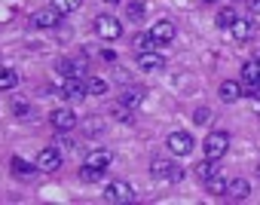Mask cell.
Here are the masks:
<instances>
[{"instance_id": "37", "label": "cell", "mask_w": 260, "mask_h": 205, "mask_svg": "<svg viewBox=\"0 0 260 205\" xmlns=\"http://www.w3.org/2000/svg\"><path fill=\"white\" fill-rule=\"evenodd\" d=\"M257 61H260V58H257Z\"/></svg>"}, {"instance_id": "29", "label": "cell", "mask_w": 260, "mask_h": 205, "mask_svg": "<svg viewBox=\"0 0 260 205\" xmlns=\"http://www.w3.org/2000/svg\"><path fill=\"white\" fill-rule=\"evenodd\" d=\"M58 71H61L64 77H77V71H74V64H71V61H58Z\"/></svg>"}, {"instance_id": "10", "label": "cell", "mask_w": 260, "mask_h": 205, "mask_svg": "<svg viewBox=\"0 0 260 205\" xmlns=\"http://www.w3.org/2000/svg\"><path fill=\"white\" fill-rule=\"evenodd\" d=\"M138 64H141V71H162L166 67V58L150 49V52H138Z\"/></svg>"}, {"instance_id": "36", "label": "cell", "mask_w": 260, "mask_h": 205, "mask_svg": "<svg viewBox=\"0 0 260 205\" xmlns=\"http://www.w3.org/2000/svg\"><path fill=\"white\" fill-rule=\"evenodd\" d=\"M257 117H260V108H257Z\"/></svg>"}, {"instance_id": "17", "label": "cell", "mask_w": 260, "mask_h": 205, "mask_svg": "<svg viewBox=\"0 0 260 205\" xmlns=\"http://www.w3.org/2000/svg\"><path fill=\"white\" fill-rule=\"evenodd\" d=\"M242 83H260V61L242 64Z\"/></svg>"}, {"instance_id": "26", "label": "cell", "mask_w": 260, "mask_h": 205, "mask_svg": "<svg viewBox=\"0 0 260 205\" xmlns=\"http://www.w3.org/2000/svg\"><path fill=\"white\" fill-rule=\"evenodd\" d=\"M113 117H116L119 123H132V111H128V105H122V101L113 108Z\"/></svg>"}, {"instance_id": "27", "label": "cell", "mask_w": 260, "mask_h": 205, "mask_svg": "<svg viewBox=\"0 0 260 205\" xmlns=\"http://www.w3.org/2000/svg\"><path fill=\"white\" fill-rule=\"evenodd\" d=\"M122 105H128V108H135L138 105V101H141V92H132V89H128V92H122Z\"/></svg>"}, {"instance_id": "18", "label": "cell", "mask_w": 260, "mask_h": 205, "mask_svg": "<svg viewBox=\"0 0 260 205\" xmlns=\"http://www.w3.org/2000/svg\"><path fill=\"white\" fill-rule=\"evenodd\" d=\"M196 175H199L202 181L214 178V175H217V159H205V162H199V165H196Z\"/></svg>"}, {"instance_id": "14", "label": "cell", "mask_w": 260, "mask_h": 205, "mask_svg": "<svg viewBox=\"0 0 260 205\" xmlns=\"http://www.w3.org/2000/svg\"><path fill=\"white\" fill-rule=\"evenodd\" d=\"M248 193H251V184L245 178H236V181L226 184V196H233V199H245Z\"/></svg>"}, {"instance_id": "32", "label": "cell", "mask_w": 260, "mask_h": 205, "mask_svg": "<svg viewBox=\"0 0 260 205\" xmlns=\"http://www.w3.org/2000/svg\"><path fill=\"white\" fill-rule=\"evenodd\" d=\"M248 10H251L254 16H260V0H248Z\"/></svg>"}, {"instance_id": "3", "label": "cell", "mask_w": 260, "mask_h": 205, "mask_svg": "<svg viewBox=\"0 0 260 205\" xmlns=\"http://www.w3.org/2000/svg\"><path fill=\"white\" fill-rule=\"evenodd\" d=\"M193 144H196V141H193L190 132H172V135H169V150H172L175 156H187V153L193 150Z\"/></svg>"}, {"instance_id": "9", "label": "cell", "mask_w": 260, "mask_h": 205, "mask_svg": "<svg viewBox=\"0 0 260 205\" xmlns=\"http://www.w3.org/2000/svg\"><path fill=\"white\" fill-rule=\"evenodd\" d=\"M150 34H153L156 46H166V43H172V40H175V25H172V22H156Z\"/></svg>"}, {"instance_id": "35", "label": "cell", "mask_w": 260, "mask_h": 205, "mask_svg": "<svg viewBox=\"0 0 260 205\" xmlns=\"http://www.w3.org/2000/svg\"><path fill=\"white\" fill-rule=\"evenodd\" d=\"M205 4H217V0H205Z\"/></svg>"}, {"instance_id": "7", "label": "cell", "mask_w": 260, "mask_h": 205, "mask_svg": "<svg viewBox=\"0 0 260 205\" xmlns=\"http://www.w3.org/2000/svg\"><path fill=\"white\" fill-rule=\"evenodd\" d=\"M37 168H43V172H55V168H61V153H58L55 147L40 150V156H37Z\"/></svg>"}, {"instance_id": "33", "label": "cell", "mask_w": 260, "mask_h": 205, "mask_svg": "<svg viewBox=\"0 0 260 205\" xmlns=\"http://www.w3.org/2000/svg\"><path fill=\"white\" fill-rule=\"evenodd\" d=\"M13 111H16V114H28V105H25V101H16Z\"/></svg>"}, {"instance_id": "21", "label": "cell", "mask_w": 260, "mask_h": 205, "mask_svg": "<svg viewBox=\"0 0 260 205\" xmlns=\"http://www.w3.org/2000/svg\"><path fill=\"white\" fill-rule=\"evenodd\" d=\"M205 184H208V193H211V196H223V193H226V181H223L220 175H214V178H208Z\"/></svg>"}, {"instance_id": "2", "label": "cell", "mask_w": 260, "mask_h": 205, "mask_svg": "<svg viewBox=\"0 0 260 205\" xmlns=\"http://www.w3.org/2000/svg\"><path fill=\"white\" fill-rule=\"evenodd\" d=\"M95 34L104 37V40H116V37L122 34V25H119L113 16H98V19H95Z\"/></svg>"}, {"instance_id": "11", "label": "cell", "mask_w": 260, "mask_h": 205, "mask_svg": "<svg viewBox=\"0 0 260 205\" xmlns=\"http://www.w3.org/2000/svg\"><path fill=\"white\" fill-rule=\"evenodd\" d=\"M217 95H220L223 105H233V101L242 95V83H236V80H223L220 89H217Z\"/></svg>"}, {"instance_id": "12", "label": "cell", "mask_w": 260, "mask_h": 205, "mask_svg": "<svg viewBox=\"0 0 260 205\" xmlns=\"http://www.w3.org/2000/svg\"><path fill=\"white\" fill-rule=\"evenodd\" d=\"M181 168L172 165V162H162V159H153V178H172V181H181Z\"/></svg>"}, {"instance_id": "20", "label": "cell", "mask_w": 260, "mask_h": 205, "mask_svg": "<svg viewBox=\"0 0 260 205\" xmlns=\"http://www.w3.org/2000/svg\"><path fill=\"white\" fill-rule=\"evenodd\" d=\"M13 172H16V175H22V178H31V175L37 172V165H31V162H25V159H19V156H16V159H13Z\"/></svg>"}, {"instance_id": "16", "label": "cell", "mask_w": 260, "mask_h": 205, "mask_svg": "<svg viewBox=\"0 0 260 205\" xmlns=\"http://www.w3.org/2000/svg\"><path fill=\"white\" fill-rule=\"evenodd\" d=\"M132 46H135L138 52H150V49L156 46V40H153V34H147V31H141V34H135V40H132Z\"/></svg>"}, {"instance_id": "15", "label": "cell", "mask_w": 260, "mask_h": 205, "mask_svg": "<svg viewBox=\"0 0 260 205\" xmlns=\"http://www.w3.org/2000/svg\"><path fill=\"white\" fill-rule=\"evenodd\" d=\"M230 31H233V37H236L239 43H245V40L251 37V31H254V28H251V22H248V19H236Z\"/></svg>"}, {"instance_id": "30", "label": "cell", "mask_w": 260, "mask_h": 205, "mask_svg": "<svg viewBox=\"0 0 260 205\" xmlns=\"http://www.w3.org/2000/svg\"><path fill=\"white\" fill-rule=\"evenodd\" d=\"M128 16H132V19L144 16V4H132V7H128Z\"/></svg>"}, {"instance_id": "19", "label": "cell", "mask_w": 260, "mask_h": 205, "mask_svg": "<svg viewBox=\"0 0 260 205\" xmlns=\"http://www.w3.org/2000/svg\"><path fill=\"white\" fill-rule=\"evenodd\" d=\"M19 83V74L13 67H0V89H13Z\"/></svg>"}, {"instance_id": "25", "label": "cell", "mask_w": 260, "mask_h": 205, "mask_svg": "<svg viewBox=\"0 0 260 205\" xmlns=\"http://www.w3.org/2000/svg\"><path fill=\"white\" fill-rule=\"evenodd\" d=\"M86 86H89V92H92V95H104V92H107V83H104L101 77H89V80H86Z\"/></svg>"}, {"instance_id": "23", "label": "cell", "mask_w": 260, "mask_h": 205, "mask_svg": "<svg viewBox=\"0 0 260 205\" xmlns=\"http://www.w3.org/2000/svg\"><path fill=\"white\" fill-rule=\"evenodd\" d=\"M80 4L83 0H52V7L64 16V13H74V10H80Z\"/></svg>"}, {"instance_id": "22", "label": "cell", "mask_w": 260, "mask_h": 205, "mask_svg": "<svg viewBox=\"0 0 260 205\" xmlns=\"http://www.w3.org/2000/svg\"><path fill=\"white\" fill-rule=\"evenodd\" d=\"M236 19H239V16H236V10H230V7H226V10H220V13H217V28H233V22H236Z\"/></svg>"}, {"instance_id": "5", "label": "cell", "mask_w": 260, "mask_h": 205, "mask_svg": "<svg viewBox=\"0 0 260 205\" xmlns=\"http://www.w3.org/2000/svg\"><path fill=\"white\" fill-rule=\"evenodd\" d=\"M86 92H89V86H86L83 80H77V77H64V83H61V95H64V98L80 101V98H86Z\"/></svg>"}, {"instance_id": "8", "label": "cell", "mask_w": 260, "mask_h": 205, "mask_svg": "<svg viewBox=\"0 0 260 205\" xmlns=\"http://www.w3.org/2000/svg\"><path fill=\"white\" fill-rule=\"evenodd\" d=\"M37 28H55L58 22H61V13L52 7V10H40V13H34V19H31Z\"/></svg>"}, {"instance_id": "6", "label": "cell", "mask_w": 260, "mask_h": 205, "mask_svg": "<svg viewBox=\"0 0 260 205\" xmlns=\"http://www.w3.org/2000/svg\"><path fill=\"white\" fill-rule=\"evenodd\" d=\"M49 123H52V129L68 132V129H74V126H77V117H74V111L58 108V111H52V114H49Z\"/></svg>"}, {"instance_id": "28", "label": "cell", "mask_w": 260, "mask_h": 205, "mask_svg": "<svg viewBox=\"0 0 260 205\" xmlns=\"http://www.w3.org/2000/svg\"><path fill=\"white\" fill-rule=\"evenodd\" d=\"M242 95H248V98H260V83H242Z\"/></svg>"}, {"instance_id": "1", "label": "cell", "mask_w": 260, "mask_h": 205, "mask_svg": "<svg viewBox=\"0 0 260 205\" xmlns=\"http://www.w3.org/2000/svg\"><path fill=\"white\" fill-rule=\"evenodd\" d=\"M226 150H230V135L226 132H211L205 138V156L208 159H220Z\"/></svg>"}, {"instance_id": "24", "label": "cell", "mask_w": 260, "mask_h": 205, "mask_svg": "<svg viewBox=\"0 0 260 205\" xmlns=\"http://www.w3.org/2000/svg\"><path fill=\"white\" fill-rule=\"evenodd\" d=\"M101 175H104V168H95V165H83L80 168V181H86V184L89 181H98Z\"/></svg>"}, {"instance_id": "13", "label": "cell", "mask_w": 260, "mask_h": 205, "mask_svg": "<svg viewBox=\"0 0 260 205\" xmlns=\"http://www.w3.org/2000/svg\"><path fill=\"white\" fill-rule=\"evenodd\" d=\"M110 162H113V153L104 150V147H101V150H92V153L86 156V165H95V168H107Z\"/></svg>"}, {"instance_id": "34", "label": "cell", "mask_w": 260, "mask_h": 205, "mask_svg": "<svg viewBox=\"0 0 260 205\" xmlns=\"http://www.w3.org/2000/svg\"><path fill=\"white\" fill-rule=\"evenodd\" d=\"M104 4H119V0H104Z\"/></svg>"}, {"instance_id": "4", "label": "cell", "mask_w": 260, "mask_h": 205, "mask_svg": "<svg viewBox=\"0 0 260 205\" xmlns=\"http://www.w3.org/2000/svg\"><path fill=\"white\" fill-rule=\"evenodd\" d=\"M104 196H107V202H116V205H122V202H132V187H128L125 181H113V184H107V190H104Z\"/></svg>"}, {"instance_id": "31", "label": "cell", "mask_w": 260, "mask_h": 205, "mask_svg": "<svg viewBox=\"0 0 260 205\" xmlns=\"http://www.w3.org/2000/svg\"><path fill=\"white\" fill-rule=\"evenodd\" d=\"M196 123H199V126H205V123H208V111H205V108H199V111H196Z\"/></svg>"}]
</instances>
